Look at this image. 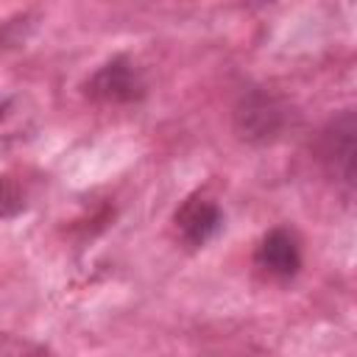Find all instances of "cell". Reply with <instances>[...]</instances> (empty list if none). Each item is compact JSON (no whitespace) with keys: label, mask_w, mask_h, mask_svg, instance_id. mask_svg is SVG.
<instances>
[{"label":"cell","mask_w":357,"mask_h":357,"mask_svg":"<svg viewBox=\"0 0 357 357\" xmlns=\"http://www.w3.org/2000/svg\"><path fill=\"white\" fill-rule=\"evenodd\" d=\"M290 126V106L271 89H248L234 106V131L243 142H276Z\"/></svg>","instance_id":"1"},{"label":"cell","mask_w":357,"mask_h":357,"mask_svg":"<svg viewBox=\"0 0 357 357\" xmlns=\"http://www.w3.org/2000/svg\"><path fill=\"white\" fill-rule=\"evenodd\" d=\"M354 137H357V120H354V112L346 109L326 123V128L321 131V139H318L321 165L349 192L354 187V151H357Z\"/></svg>","instance_id":"2"},{"label":"cell","mask_w":357,"mask_h":357,"mask_svg":"<svg viewBox=\"0 0 357 357\" xmlns=\"http://www.w3.org/2000/svg\"><path fill=\"white\" fill-rule=\"evenodd\" d=\"M86 95L100 103H134L145 95V78L128 56H112L86 81Z\"/></svg>","instance_id":"3"},{"label":"cell","mask_w":357,"mask_h":357,"mask_svg":"<svg viewBox=\"0 0 357 357\" xmlns=\"http://www.w3.org/2000/svg\"><path fill=\"white\" fill-rule=\"evenodd\" d=\"M176 229L181 234V240L192 248L206 245L223 226V212L215 201L204 198V195H190L178 209H176Z\"/></svg>","instance_id":"4"},{"label":"cell","mask_w":357,"mask_h":357,"mask_svg":"<svg viewBox=\"0 0 357 357\" xmlns=\"http://www.w3.org/2000/svg\"><path fill=\"white\" fill-rule=\"evenodd\" d=\"M257 268L273 279H293L301 268V248L293 231L271 229L257 245Z\"/></svg>","instance_id":"5"},{"label":"cell","mask_w":357,"mask_h":357,"mask_svg":"<svg viewBox=\"0 0 357 357\" xmlns=\"http://www.w3.org/2000/svg\"><path fill=\"white\" fill-rule=\"evenodd\" d=\"M22 206H25V201H22V192L17 190V184L8 178H0V218H11Z\"/></svg>","instance_id":"6"},{"label":"cell","mask_w":357,"mask_h":357,"mask_svg":"<svg viewBox=\"0 0 357 357\" xmlns=\"http://www.w3.org/2000/svg\"><path fill=\"white\" fill-rule=\"evenodd\" d=\"M0 114H3V112H0Z\"/></svg>","instance_id":"7"}]
</instances>
